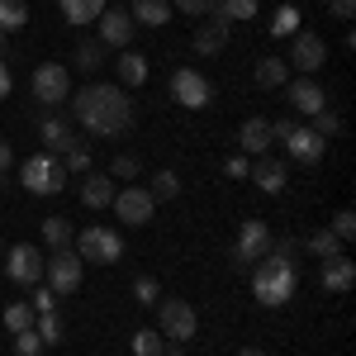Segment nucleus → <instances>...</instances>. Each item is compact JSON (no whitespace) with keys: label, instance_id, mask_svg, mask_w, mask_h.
<instances>
[{"label":"nucleus","instance_id":"nucleus-16","mask_svg":"<svg viewBox=\"0 0 356 356\" xmlns=\"http://www.w3.org/2000/svg\"><path fill=\"white\" fill-rule=\"evenodd\" d=\"M290 86V110H300L304 119H314L318 110H328V95L314 76H300V81H285Z\"/></svg>","mask_w":356,"mask_h":356},{"label":"nucleus","instance_id":"nucleus-28","mask_svg":"<svg viewBox=\"0 0 356 356\" xmlns=\"http://www.w3.org/2000/svg\"><path fill=\"white\" fill-rule=\"evenodd\" d=\"M43 243L53 247V252H62V247H72V223L62 219V214H53V219H43Z\"/></svg>","mask_w":356,"mask_h":356},{"label":"nucleus","instance_id":"nucleus-5","mask_svg":"<svg viewBox=\"0 0 356 356\" xmlns=\"http://www.w3.org/2000/svg\"><path fill=\"white\" fill-rule=\"evenodd\" d=\"M76 257L81 261H95V266H114L119 257H124V238L114 233V228H86V233H76Z\"/></svg>","mask_w":356,"mask_h":356},{"label":"nucleus","instance_id":"nucleus-37","mask_svg":"<svg viewBox=\"0 0 356 356\" xmlns=\"http://www.w3.org/2000/svg\"><path fill=\"white\" fill-rule=\"evenodd\" d=\"M332 238H337V243H352L356 238V214L352 209H337V214H332Z\"/></svg>","mask_w":356,"mask_h":356},{"label":"nucleus","instance_id":"nucleus-9","mask_svg":"<svg viewBox=\"0 0 356 356\" xmlns=\"http://www.w3.org/2000/svg\"><path fill=\"white\" fill-rule=\"evenodd\" d=\"M119 219L129 223V228H143V223H152V214H157V200L147 195V186H129V191H114V204H110Z\"/></svg>","mask_w":356,"mask_h":356},{"label":"nucleus","instance_id":"nucleus-20","mask_svg":"<svg viewBox=\"0 0 356 356\" xmlns=\"http://www.w3.org/2000/svg\"><path fill=\"white\" fill-rule=\"evenodd\" d=\"M247 176L257 181V191H266V195H280V191H285V176H290V171H285V162H275V157H257Z\"/></svg>","mask_w":356,"mask_h":356},{"label":"nucleus","instance_id":"nucleus-48","mask_svg":"<svg viewBox=\"0 0 356 356\" xmlns=\"http://www.w3.org/2000/svg\"><path fill=\"white\" fill-rule=\"evenodd\" d=\"M238 356H266V352H261V347H243Z\"/></svg>","mask_w":356,"mask_h":356},{"label":"nucleus","instance_id":"nucleus-3","mask_svg":"<svg viewBox=\"0 0 356 356\" xmlns=\"http://www.w3.org/2000/svg\"><path fill=\"white\" fill-rule=\"evenodd\" d=\"M33 100L43 105V110H62L67 105V95H72V76H67V67L62 62H43V67H33Z\"/></svg>","mask_w":356,"mask_h":356},{"label":"nucleus","instance_id":"nucleus-31","mask_svg":"<svg viewBox=\"0 0 356 356\" xmlns=\"http://www.w3.org/2000/svg\"><path fill=\"white\" fill-rule=\"evenodd\" d=\"M271 33L275 38H295V33H300V10H295V5H280L275 19H271Z\"/></svg>","mask_w":356,"mask_h":356},{"label":"nucleus","instance_id":"nucleus-15","mask_svg":"<svg viewBox=\"0 0 356 356\" xmlns=\"http://www.w3.org/2000/svg\"><path fill=\"white\" fill-rule=\"evenodd\" d=\"M266 247H271V228H266L261 219H247L243 228H238V243H233V257H238V261H252V257L261 261V257H266Z\"/></svg>","mask_w":356,"mask_h":356},{"label":"nucleus","instance_id":"nucleus-36","mask_svg":"<svg viewBox=\"0 0 356 356\" xmlns=\"http://www.w3.org/2000/svg\"><path fill=\"white\" fill-rule=\"evenodd\" d=\"M100 62H105V43H100V38H86L81 48H76V67L90 72V67H100Z\"/></svg>","mask_w":356,"mask_h":356},{"label":"nucleus","instance_id":"nucleus-32","mask_svg":"<svg viewBox=\"0 0 356 356\" xmlns=\"http://www.w3.org/2000/svg\"><path fill=\"white\" fill-rule=\"evenodd\" d=\"M33 318H38V314H33V304H10V309H5V328L10 332H29L33 328Z\"/></svg>","mask_w":356,"mask_h":356},{"label":"nucleus","instance_id":"nucleus-40","mask_svg":"<svg viewBox=\"0 0 356 356\" xmlns=\"http://www.w3.org/2000/svg\"><path fill=\"white\" fill-rule=\"evenodd\" d=\"M62 166H67V176H72V171H90V147H86V143H76V147L62 157Z\"/></svg>","mask_w":356,"mask_h":356},{"label":"nucleus","instance_id":"nucleus-11","mask_svg":"<svg viewBox=\"0 0 356 356\" xmlns=\"http://www.w3.org/2000/svg\"><path fill=\"white\" fill-rule=\"evenodd\" d=\"M5 275L15 280V285H38L43 280V252L33 243H19L5 252Z\"/></svg>","mask_w":356,"mask_h":356},{"label":"nucleus","instance_id":"nucleus-6","mask_svg":"<svg viewBox=\"0 0 356 356\" xmlns=\"http://www.w3.org/2000/svg\"><path fill=\"white\" fill-rule=\"evenodd\" d=\"M195 328H200V318H195V304L186 300H157V332L171 337V342H191Z\"/></svg>","mask_w":356,"mask_h":356},{"label":"nucleus","instance_id":"nucleus-46","mask_svg":"<svg viewBox=\"0 0 356 356\" xmlns=\"http://www.w3.org/2000/svg\"><path fill=\"white\" fill-rule=\"evenodd\" d=\"M10 166H15V147H10V143H5V138H0V176H5V171H10Z\"/></svg>","mask_w":356,"mask_h":356},{"label":"nucleus","instance_id":"nucleus-14","mask_svg":"<svg viewBox=\"0 0 356 356\" xmlns=\"http://www.w3.org/2000/svg\"><path fill=\"white\" fill-rule=\"evenodd\" d=\"M134 33H138V24H134V15H129V10H105V15H100V43H105V48L129 53Z\"/></svg>","mask_w":356,"mask_h":356},{"label":"nucleus","instance_id":"nucleus-7","mask_svg":"<svg viewBox=\"0 0 356 356\" xmlns=\"http://www.w3.org/2000/svg\"><path fill=\"white\" fill-rule=\"evenodd\" d=\"M43 275H48V290H53V295H72V290L81 285V275H86V261L72 247H62L53 257H43Z\"/></svg>","mask_w":356,"mask_h":356},{"label":"nucleus","instance_id":"nucleus-17","mask_svg":"<svg viewBox=\"0 0 356 356\" xmlns=\"http://www.w3.org/2000/svg\"><path fill=\"white\" fill-rule=\"evenodd\" d=\"M228 33H233V24H228L223 15H214L209 24L195 29L191 43H195V53H200V57H214V53H223V48H228Z\"/></svg>","mask_w":356,"mask_h":356},{"label":"nucleus","instance_id":"nucleus-41","mask_svg":"<svg viewBox=\"0 0 356 356\" xmlns=\"http://www.w3.org/2000/svg\"><path fill=\"white\" fill-rule=\"evenodd\" d=\"M15 356H43V342H38V332H15Z\"/></svg>","mask_w":356,"mask_h":356},{"label":"nucleus","instance_id":"nucleus-13","mask_svg":"<svg viewBox=\"0 0 356 356\" xmlns=\"http://www.w3.org/2000/svg\"><path fill=\"white\" fill-rule=\"evenodd\" d=\"M38 138H43V147H48L53 157H57V152L67 157V152L81 143V138H76V129H72V119H67V114H57V110H48L43 119H38Z\"/></svg>","mask_w":356,"mask_h":356},{"label":"nucleus","instance_id":"nucleus-2","mask_svg":"<svg viewBox=\"0 0 356 356\" xmlns=\"http://www.w3.org/2000/svg\"><path fill=\"white\" fill-rule=\"evenodd\" d=\"M252 290H257V300L266 304V309H280V304L295 300V290H300V266L280 261V257H261L257 271H252Z\"/></svg>","mask_w":356,"mask_h":356},{"label":"nucleus","instance_id":"nucleus-44","mask_svg":"<svg viewBox=\"0 0 356 356\" xmlns=\"http://www.w3.org/2000/svg\"><path fill=\"white\" fill-rule=\"evenodd\" d=\"M223 171H228L233 181H247V171H252V157H228V162H223Z\"/></svg>","mask_w":356,"mask_h":356},{"label":"nucleus","instance_id":"nucleus-27","mask_svg":"<svg viewBox=\"0 0 356 356\" xmlns=\"http://www.w3.org/2000/svg\"><path fill=\"white\" fill-rule=\"evenodd\" d=\"M162 347H166V337L157 328H138L134 342H129V352H134V356H162Z\"/></svg>","mask_w":356,"mask_h":356},{"label":"nucleus","instance_id":"nucleus-30","mask_svg":"<svg viewBox=\"0 0 356 356\" xmlns=\"http://www.w3.org/2000/svg\"><path fill=\"white\" fill-rule=\"evenodd\" d=\"M33 332H38L43 347H57V342H62V314H38V318H33Z\"/></svg>","mask_w":356,"mask_h":356},{"label":"nucleus","instance_id":"nucleus-47","mask_svg":"<svg viewBox=\"0 0 356 356\" xmlns=\"http://www.w3.org/2000/svg\"><path fill=\"white\" fill-rule=\"evenodd\" d=\"M10 86H15V76H10V67H5V62H0V100H5V95H10Z\"/></svg>","mask_w":356,"mask_h":356},{"label":"nucleus","instance_id":"nucleus-38","mask_svg":"<svg viewBox=\"0 0 356 356\" xmlns=\"http://www.w3.org/2000/svg\"><path fill=\"white\" fill-rule=\"evenodd\" d=\"M134 300L138 304H157V300H162V285H157L152 275H138V280H134Z\"/></svg>","mask_w":356,"mask_h":356},{"label":"nucleus","instance_id":"nucleus-49","mask_svg":"<svg viewBox=\"0 0 356 356\" xmlns=\"http://www.w3.org/2000/svg\"><path fill=\"white\" fill-rule=\"evenodd\" d=\"M0 257H5V243H0Z\"/></svg>","mask_w":356,"mask_h":356},{"label":"nucleus","instance_id":"nucleus-19","mask_svg":"<svg viewBox=\"0 0 356 356\" xmlns=\"http://www.w3.org/2000/svg\"><path fill=\"white\" fill-rule=\"evenodd\" d=\"M238 147H243V157H261V152L271 147V119H261V114L243 119V129H238Z\"/></svg>","mask_w":356,"mask_h":356},{"label":"nucleus","instance_id":"nucleus-22","mask_svg":"<svg viewBox=\"0 0 356 356\" xmlns=\"http://www.w3.org/2000/svg\"><path fill=\"white\" fill-rule=\"evenodd\" d=\"M81 204H86V209H110V204H114V181H110V176H100V171L86 176V181H81Z\"/></svg>","mask_w":356,"mask_h":356},{"label":"nucleus","instance_id":"nucleus-26","mask_svg":"<svg viewBox=\"0 0 356 356\" xmlns=\"http://www.w3.org/2000/svg\"><path fill=\"white\" fill-rule=\"evenodd\" d=\"M29 24V5L24 0H0V33H15Z\"/></svg>","mask_w":356,"mask_h":356},{"label":"nucleus","instance_id":"nucleus-35","mask_svg":"<svg viewBox=\"0 0 356 356\" xmlns=\"http://www.w3.org/2000/svg\"><path fill=\"white\" fill-rule=\"evenodd\" d=\"M309 129H314V134H318L323 143H328V138H337V134H342V114H332V110H318V114H314V124H309Z\"/></svg>","mask_w":356,"mask_h":356},{"label":"nucleus","instance_id":"nucleus-8","mask_svg":"<svg viewBox=\"0 0 356 356\" xmlns=\"http://www.w3.org/2000/svg\"><path fill=\"white\" fill-rule=\"evenodd\" d=\"M171 95H176V105H186V110H204V105L214 100V86H209V76H204L200 67H176V72H171Z\"/></svg>","mask_w":356,"mask_h":356},{"label":"nucleus","instance_id":"nucleus-4","mask_svg":"<svg viewBox=\"0 0 356 356\" xmlns=\"http://www.w3.org/2000/svg\"><path fill=\"white\" fill-rule=\"evenodd\" d=\"M19 176H24V191H33V195H62V186H67V166L53 152L24 157V171Z\"/></svg>","mask_w":356,"mask_h":356},{"label":"nucleus","instance_id":"nucleus-34","mask_svg":"<svg viewBox=\"0 0 356 356\" xmlns=\"http://www.w3.org/2000/svg\"><path fill=\"white\" fill-rule=\"evenodd\" d=\"M214 15H223L228 24H238V19H252V15H257V0H219Z\"/></svg>","mask_w":356,"mask_h":356},{"label":"nucleus","instance_id":"nucleus-1","mask_svg":"<svg viewBox=\"0 0 356 356\" xmlns=\"http://www.w3.org/2000/svg\"><path fill=\"white\" fill-rule=\"evenodd\" d=\"M72 100V119L95 138H119L134 129V105L119 86H81Z\"/></svg>","mask_w":356,"mask_h":356},{"label":"nucleus","instance_id":"nucleus-42","mask_svg":"<svg viewBox=\"0 0 356 356\" xmlns=\"http://www.w3.org/2000/svg\"><path fill=\"white\" fill-rule=\"evenodd\" d=\"M214 5H219V0H176L171 10H181V15H191V19H200V15H214Z\"/></svg>","mask_w":356,"mask_h":356},{"label":"nucleus","instance_id":"nucleus-29","mask_svg":"<svg viewBox=\"0 0 356 356\" xmlns=\"http://www.w3.org/2000/svg\"><path fill=\"white\" fill-rule=\"evenodd\" d=\"M309 252L328 261V257H342L347 243H337V238H332V228H318V233H309Z\"/></svg>","mask_w":356,"mask_h":356},{"label":"nucleus","instance_id":"nucleus-21","mask_svg":"<svg viewBox=\"0 0 356 356\" xmlns=\"http://www.w3.org/2000/svg\"><path fill=\"white\" fill-rule=\"evenodd\" d=\"M252 81L261 86V90H280V86L290 81V62H285V57H261V62L252 67Z\"/></svg>","mask_w":356,"mask_h":356},{"label":"nucleus","instance_id":"nucleus-12","mask_svg":"<svg viewBox=\"0 0 356 356\" xmlns=\"http://www.w3.org/2000/svg\"><path fill=\"white\" fill-rule=\"evenodd\" d=\"M290 67H300L304 76H314L318 67H328V43H323L318 33L300 29V33L290 38Z\"/></svg>","mask_w":356,"mask_h":356},{"label":"nucleus","instance_id":"nucleus-45","mask_svg":"<svg viewBox=\"0 0 356 356\" xmlns=\"http://www.w3.org/2000/svg\"><path fill=\"white\" fill-rule=\"evenodd\" d=\"M332 15H337V19L347 24V19L356 15V0H332Z\"/></svg>","mask_w":356,"mask_h":356},{"label":"nucleus","instance_id":"nucleus-39","mask_svg":"<svg viewBox=\"0 0 356 356\" xmlns=\"http://www.w3.org/2000/svg\"><path fill=\"white\" fill-rule=\"evenodd\" d=\"M138 171H143V166H138V157H134V152H119V157L110 162V176H119V181H134Z\"/></svg>","mask_w":356,"mask_h":356},{"label":"nucleus","instance_id":"nucleus-25","mask_svg":"<svg viewBox=\"0 0 356 356\" xmlns=\"http://www.w3.org/2000/svg\"><path fill=\"white\" fill-rule=\"evenodd\" d=\"M114 67H119V81H124V86H143V81H147V57H143V53H124Z\"/></svg>","mask_w":356,"mask_h":356},{"label":"nucleus","instance_id":"nucleus-24","mask_svg":"<svg viewBox=\"0 0 356 356\" xmlns=\"http://www.w3.org/2000/svg\"><path fill=\"white\" fill-rule=\"evenodd\" d=\"M57 5H62V19H67V24H95V19H100V15H105V0H57Z\"/></svg>","mask_w":356,"mask_h":356},{"label":"nucleus","instance_id":"nucleus-18","mask_svg":"<svg viewBox=\"0 0 356 356\" xmlns=\"http://www.w3.org/2000/svg\"><path fill=\"white\" fill-rule=\"evenodd\" d=\"M318 280H323V290H328V295H347V290L356 285V261L347 257V252H342V257H328Z\"/></svg>","mask_w":356,"mask_h":356},{"label":"nucleus","instance_id":"nucleus-43","mask_svg":"<svg viewBox=\"0 0 356 356\" xmlns=\"http://www.w3.org/2000/svg\"><path fill=\"white\" fill-rule=\"evenodd\" d=\"M33 314H57V295L48 285H33Z\"/></svg>","mask_w":356,"mask_h":356},{"label":"nucleus","instance_id":"nucleus-33","mask_svg":"<svg viewBox=\"0 0 356 356\" xmlns=\"http://www.w3.org/2000/svg\"><path fill=\"white\" fill-rule=\"evenodd\" d=\"M147 195H152V200H176V195H181V176H176V171H157L152 186H147Z\"/></svg>","mask_w":356,"mask_h":356},{"label":"nucleus","instance_id":"nucleus-23","mask_svg":"<svg viewBox=\"0 0 356 356\" xmlns=\"http://www.w3.org/2000/svg\"><path fill=\"white\" fill-rule=\"evenodd\" d=\"M134 24H147V29H162L171 24V0H134Z\"/></svg>","mask_w":356,"mask_h":356},{"label":"nucleus","instance_id":"nucleus-10","mask_svg":"<svg viewBox=\"0 0 356 356\" xmlns=\"http://www.w3.org/2000/svg\"><path fill=\"white\" fill-rule=\"evenodd\" d=\"M275 143H285V147H290V162H300V166H318L323 152H328V143L314 134V129H304V124H290Z\"/></svg>","mask_w":356,"mask_h":356}]
</instances>
